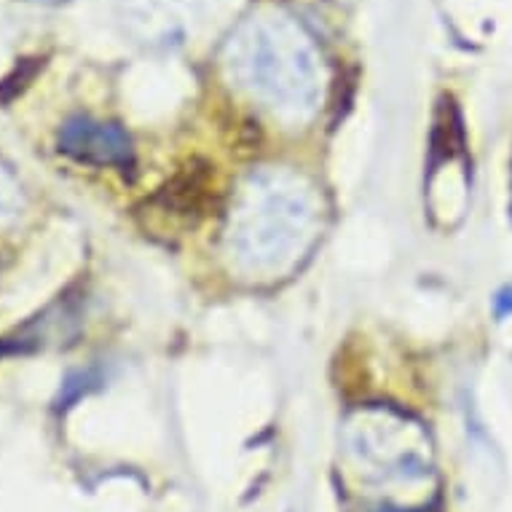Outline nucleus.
I'll list each match as a JSON object with an SVG mask.
<instances>
[{
    "label": "nucleus",
    "mask_w": 512,
    "mask_h": 512,
    "mask_svg": "<svg viewBox=\"0 0 512 512\" xmlns=\"http://www.w3.org/2000/svg\"><path fill=\"white\" fill-rule=\"evenodd\" d=\"M317 196L282 169L255 172L228 220V250L247 271L274 274L301 258L317 231Z\"/></svg>",
    "instance_id": "nucleus-1"
},
{
    "label": "nucleus",
    "mask_w": 512,
    "mask_h": 512,
    "mask_svg": "<svg viewBox=\"0 0 512 512\" xmlns=\"http://www.w3.org/2000/svg\"><path fill=\"white\" fill-rule=\"evenodd\" d=\"M226 68L266 108L309 118L319 102V62L301 27L285 17H252L228 41Z\"/></svg>",
    "instance_id": "nucleus-2"
},
{
    "label": "nucleus",
    "mask_w": 512,
    "mask_h": 512,
    "mask_svg": "<svg viewBox=\"0 0 512 512\" xmlns=\"http://www.w3.org/2000/svg\"><path fill=\"white\" fill-rule=\"evenodd\" d=\"M59 151L68 153L76 161L94 164V167L129 169L135 161L132 140L116 124H105L97 118L76 116L65 121L59 132Z\"/></svg>",
    "instance_id": "nucleus-3"
},
{
    "label": "nucleus",
    "mask_w": 512,
    "mask_h": 512,
    "mask_svg": "<svg viewBox=\"0 0 512 512\" xmlns=\"http://www.w3.org/2000/svg\"><path fill=\"white\" fill-rule=\"evenodd\" d=\"M22 212V188L11 169L0 161V226L9 223Z\"/></svg>",
    "instance_id": "nucleus-4"
},
{
    "label": "nucleus",
    "mask_w": 512,
    "mask_h": 512,
    "mask_svg": "<svg viewBox=\"0 0 512 512\" xmlns=\"http://www.w3.org/2000/svg\"><path fill=\"white\" fill-rule=\"evenodd\" d=\"M494 311H496V317H499V319L507 317V314H512V285H507L502 293L496 295Z\"/></svg>",
    "instance_id": "nucleus-5"
},
{
    "label": "nucleus",
    "mask_w": 512,
    "mask_h": 512,
    "mask_svg": "<svg viewBox=\"0 0 512 512\" xmlns=\"http://www.w3.org/2000/svg\"><path fill=\"white\" fill-rule=\"evenodd\" d=\"M27 3H43V6H59V3H68V0H27Z\"/></svg>",
    "instance_id": "nucleus-6"
},
{
    "label": "nucleus",
    "mask_w": 512,
    "mask_h": 512,
    "mask_svg": "<svg viewBox=\"0 0 512 512\" xmlns=\"http://www.w3.org/2000/svg\"><path fill=\"white\" fill-rule=\"evenodd\" d=\"M338 3H341V0H338Z\"/></svg>",
    "instance_id": "nucleus-7"
}]
</instances>
